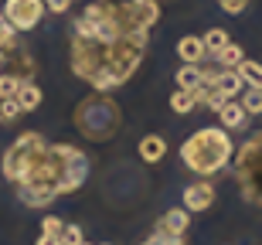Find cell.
Masks as SVG:
<instances>
[{"label": "cell", "mask_w": 262, "mask_h": 245, "mask_svg": "<svg viewBox=\"0 0 262 245\" xmlns=\"http://www.w3.org/2000/svg\"><path fill=\"white\" fill-rule=\"evenodd\" d=\"M146 38L150 34H123L116 41H89L72 38V69L78 79L92 82L99 92L113 85H123L136 72V65L146 55Z\"/></svg>", "instance_id": "6da1fadb"}, {"label": "cell", "mask_w": 262, "mask_h": 245, "mask_svg": "<svg viewBox=\"0 0 262 245\" xmlns=\"http://www.w3.org/2000/svg\"><path fill=\"white\" fill-rule=\"evenodd\" d=\"M85 174H89V160L82 150L65 147V143L45 147L34 157V164L28 167L24 181L17 184V194L28 208H41L48 201H55L58 194H68V191L82 187Z\"/></svg>", "instance_id": "7a4b0ae2"}, {"label": "cell", "mask_w": 262, "mask_h": 245, "mask_svg": "<svg viewBox=\"0 0 262 245\" xmlns=\"http://www.w3.org/2000/svg\"><path fill=\"white\" fill-rule=\"evenodd\" d=\"M181 157H184V164L191 167L194 174L211 177L232 160V140H228L225 129H214V126L198 129L194 137L181 147Z\"/></svg>", "instance_id": "3957f363"}, {"label": "cell", "mask_w": 262, "mask_h": 245, "mask_svg": "<svg viewBox=\"0 0 262 245\" xmlns=\"http://www.w3.org/2000/svg\"><path fill=\"white\" fill-rule=\"evenodd\" d=\"M235 177L242 184V194L262 208V133L245 140V147L235 153Z\"/></svg>", "instance_id": "277c9868"}, {"label": "cell", "mask_w": 262, "mask_h": 245, "mask_svg": "<svg viewBox=\"0 0 262 245\" xmlns=\"http://www.w3.org/2000/svg\"><path fill=\"white\" fill-rule=\"evenodd\" d=\"M75 123H78V129H82L85 137L106 140V137H113V133H116L119 113H116V106H113L106 96H92V99H85V102L78 106Z\"/></svg>", "instance_id": "5b68a950"}, {"label": "cell", "mask_w": 262, "mask_h": 245, "mask_svg": "<svg viewBox=\"0 0 262 245\" xmlns=\"http://www.w3.org/2000/svg\"><path fill=\"white\" fill-rule=\"evenodd\" d=\"M45 147H48V143H45L38 133H24V137H20L17 143L4 153V177L14 181V184H20L24 174H28V167L34 164V157H38Z\"/></svg>", "instance_id": "8992f818"}, {"label": "cell", "mask_w": 262, "mask_h": 245, "mask_svg": "<svg viewBox=\"0 0 262 245\" xmlns=\"http://www.w3.org/2000/svg\"><path fill=\"white\" fill-rule=\"evenodd\" d=\"M41 14H45V0H4V7H0V17L14 31L38 28Z\"/></svg>", "instance_id": "52a82bcc"}, {"label": "cell", "mask_w": 262, "mask_h": 245, "mask_svg": "<svg viewBox=\"0 0 262 245\" xmlns=\"http://www.w3.org/2000/svg\"><path fill=\"white\" fill-rule=\"evenodd\" d=\"M204 82H208V85H214L225 99L238 96V92H242V85H245L242 75H238L235 69H228V72H204Z\"/></svg>", "instance_id": "ba28073f"}, {"label": "cell", "mask_w": 262, "mask_h": 245, "mask_svg": "<svg viewBox=\"0 0 262 245\" xmlns=\"http://www.w3.org/2000/svg\"><path fill=\"white\" fill-rule=\"evenodd\" d=\"M214 201V187L208 184V181H198V184H191L184 191V208L187 211H204V208H211Z\"/></svg>", "instance_id": "9c48e42d"}, {"label": "cell", "mask_w": 262, "mask_h": 245, "mask_svg": "<svg viewBox=\"0 0 262 245\" xmlns=\"http://www.w3.org/2000/svg\"><path fill=\"white\" fill-rule=\"evenodd\" d=\"M187 225H191V215H187V208H170V211L160 218L157 232H167V235H181V232H187Z\"/></svg>", "instance_id": "30bf717a"}, {"label": "cell", "mask_w": 262, "mask_h": 245, "mask_svg": "<svg viewBox=\"0 0 262 245\" xmlns=\"http://www.w3.org/2000/svg\"><path fill=\"white\" fill-rule=\"evenodd\" d=\"M177 58L184 61V65H198L204 58V41L194 38V34H187V38L177 41Z\"/></svg>", "instance_id": "8fae6325"}, {"label": "cell", "mask_w": 262, "mask_h": 245, "mask_svg": "<svg viewBox=\"0 0 262 245\" xmlns=\"http://www.w3.org/2000/svg\"><path fill=\"white\" fill-rule=\"evenodd\" d=\"M204 85V69L198 65H184V69H177V88H184V92H194V88Z\"/></svg>", "instance_id": "7c38bea8"}, {"label": "cell", "mask_w": 262, "mask_h": 245, "mask_svg": "<svg viewBox=\"0 0 262 245\" xmlns=\"http://www.w3.org/2000/svg\"><path fill=\"white\" fill-rule=\"evenodd\" d=\"M164 153H167V143L160 137H143V140H140V157H143L146 164L164 160Z\"/></svg>", "instance_id": "4fadbf2b"}, {"label": "cell", "mask_w": 262, "mask_h": 245, "mask_svg": "<svg viewBox=\"0 0 262 245\" xmlns=\"http://www.w3.org/2000/svg\"><path fill=\"white\" fill-rule=\"evenodd\" d=\"M17 106H20V113H28V109H38L41 106V88L38 85H31V82H20V88H17Z\"/></svg>", "instance_id": "5bb4252c"}, {"label": "cell", "mask_w": 262, "mask_h": 245, "mask_svg": "<svg viewBox=\"0 0 262 245\" xmlns=\"http://www.w3.org/2000/svg\"><path fill=\"white\" fill-rule=\"evenodd\" d=\"M235 72L242 75V82H245L249 88H259V92H262V65H259V61H252V58H242V65H238Z\"/></svg>", "instance_id": "9a60e30c"}, {"label": "cell", "mask_w": 262, "mask_h": 245, "mask_svg": "<svg viewBox=\"0 0 262 245\" xmlns=\"http://www.w3.org/2000/svg\"><path fill=\"white\" fill-rule=\"evenodd\" d=\"M218 116H222V123L228 129H238L245 123V109H242V102H232V99H228V102L218 109Z\"/></svg>", "instance_id": "2e32d148"}, {"label": "cell", "mask_w": 262, "mask_h": 245, "mask_svg": "<svg viewBox=\"0 0 262 245\" xmlns=\"http://www.w3.org/2000/svg\"><path fill=\"white\" fill-rule=\"evenodd\" d=\"M242 48H238V44H235V41H228V44H225L222 51H214V61H218V65H225V69H238V65H242Z\"/></svg>", "instance_id": "e0dca14e"}, {"label": "cell", "mask_w": 262, "mask_h": 245, "mask_svg": "<svg viewBox=\"0 0 262 245\" xmlns=\"http://www.w3.org/2000/svg\"><path fill=\"white\" fill-rule=\"evenodd\" d=\"M198 106V92H184V88H177L174 96H170V109L174 113H191Z\"/></svg>", "instance_id": "ac0fdd59"}, {"label": "cell", "mask_w": 262, "mask_h": 245, "mask_svg": "<svg viewBox=\"0 0 262 245\" xmlns=\"http://www.w3.org/2000/svg\"><path fill=\"white\" fill-rule=\"evenodd\" d=\"M201 41H204V51H211V55H214V51H222L225 44H228V31H225V28H211Z\"/></svg>", "instance_id": "d6986e66"}, {"label": "cell", "mask_w": 262, "mask_h": 245, "mask_svg": "<svg viewBox=\"0 0 262 245\" xmlns=\"http://www.w3.org/2000/svg\"><path fill=\"white\" fill-rule=\"evenodd\" d=\"M20 82L24 79H17V75H0V99H14L17 88H20Z\"/></svg>", "instance_id": "ffe728a7"}, {"label": "cell", "mask_w": 262, "mask_h": 245, "mask_svg": "<svg viewBox=\"0 0 262 245\" xmlns=\"http://www.w3.org/2000/svg\"><path fill=\"white\" fill-rule=\"evenodd\" d=\"M14 41H17L14 38V28L0 17V51H14Z\"/></svg>", "instance_id": "44dd1931"}, {"label": "cell", "mask_w": 262, "mask_h": 245, "mask_svg": "<svg viewBox=\"0 0 262 245\" xmlns=\"http://www.w3.org/2000/svg\"><path fill=\"white\" fill-rule=\"evenodd\" d=\"M242 109H245V113H255V116L262 113V92H259V88H252V92L242 99Z\"/></svg>", "instance_id": "7402d4cb"}, {"label": "cell", "mask_w": 262, "mask_h": 245, "mask_svg": "<svg viewBox=\"0 0 262 245\" xmlns=\"http://www.w3.org/2000/svg\"><path fill=\"white\" fill-rule=\"evenodd\" d=\"M146 245H184L181 235H167V232H154V235L146 238Z\"/></svg>", "instance_id": "603a6c76"}, {"label": "cell", "mask_w": 262, "mask_h": 245, "mask_svg": "<svg viewBox=\"0 0 262 245\" xmlns=\"http://www.w3.org/2000/svg\"><path fill=\"white\" fill-rule=\"evenodd\" d=\"M17 116H20L17 99H0V119H17Z\"/></svg>", "instance_id": "cb8c5ba5"}, {"label": "cell", "mask_w": 262, "mask_h": 245, "mask_svg": "<svg viewBox=\"0 0 262 245\" xmlns=\"http://www.w3.org/2000/svg\"><path fill=\"white\" fill-rule=\"evenodd\" d=\"M61 245H82V232H78L75 225H68V228H61Z\"/></svg>", "instance_id": "d4e9b609"}, {"label": "cell", "mask_w": 262, "mask_h": 245, "mask_svg": "<svg viewBox=\"0 0 262 245\" xmlns=\"http://www.w3.org/2000/svg\"><path fill=\"white\" fill-rule=\"evenodd\" d=\"M61 218H55V215H48L45 218V225H41V235H61Z\"/></svg>", "instance_id": "484cf974"}, {"label": "cell", "mask_w": 262, "mask_h": 245, "mask_svg": "<svg viewBox=\"0 0 262 245\" xmlns=\"http://www.w3.org/2000/svg\"><path fill=\"white\" fill-rule=\"evenodd\" d=\"M218 7H222L225 14H242V10L249 7V0H218Z\"/></svg>", "instance_id": "4316f807"}, {"label": "cell", "mask_w": 262, "mask_h": 245, "mask_svg": "<svg viewBox=\"0 0 262 245\" xmlns=\"http://www.w3.org/2000/svg\"><path fill=\"white\" fill-rule=\"evenodd\" d=\"M45 7H48L51 14H65V10L72 7V0H45Z\"/></svg>", "instance_id": "83f0119b"}, {"label": "cell", "mask_w": 262, "mask_h": 245, "mask_svg": "<svg viewBox=\"0 0 262 245\" xmlns=\"http://www.w3.org/2000/svg\"><path fill=\"white\" fill-rule=\"evenodd\" d=\"M38 245H61V238H58V235H41Z\"/></svg>", "instance_id": "f1b7e54d"}, {"label": "cell", "mask_w": 262, "mask_h": 245, "mask_svg": "<svg viewBox=\"0 0 262 245\" xmlns=\"http://www.w3.org/2000/svg\"><path fill=\"white\" fill-rule=\"evenodd\" d=\"M123 4H136V0H123Z\"/></svg>", "instance_id": "f546056e"}, {"label": "cell", "mask_w": 262, "mask_h": 245, "mask_svg": "<svg viewBox=\"0 0 262 245\" xmlns=\"http://www.w3.org/2000/svg\"><path fill=\"white\" fill-rule=\"evenodd\" d=\"M0 4H4V0H0Z\"/></svg>", "instance_id": "4dcf8cb0"}, {"label": "cell", "mask_w": 262, "mask_h": 245, "mask_svg": "<svg viewBox=\"0 0 262 245\" xmlns=\"http://www.w3.org/2000/svg\"><path fill=\"white\" fill-rule=\"evenodd\" d=\"M82 245H85V242H82Z\"/></svg>", "instance_id": "1f68e13d"}, {"label": "cell", "mask_w": 262, "mask_h": 245, "mask_svg": "<svg viewBox=\"0 0 262 245\" xmlns=\"http://www.w3.org/2000/svg\"><path fill=\"white\" fill-rule=\"evenodd\" d=\"M106 245H109V242H106Z\"/></svg>", "instance_id": "d6a6232c"}, {"label": "cell", "mask_w": 262, "mask_h": 245, "mask_svg": "<svg viewBox=\"0 0 262 245\" xmlns=\"http://www.w3.org/2000/svg\"><path fill=\"white\" fill-rule=\"evenodd\" d=\"M143 245H146V242H143Z\"/></svg>", "instance_id": "836d02e7"}]
</instances>
